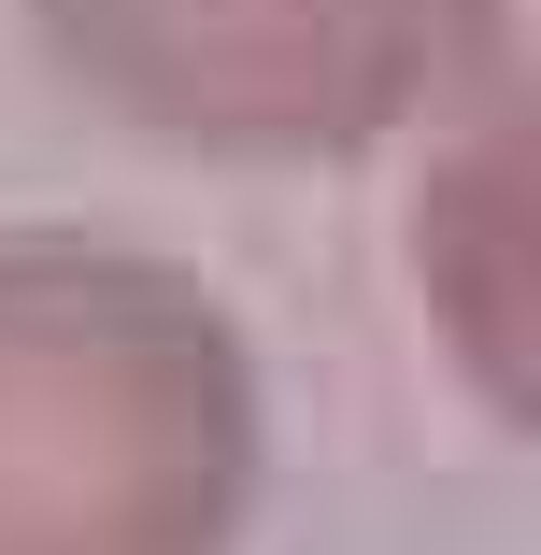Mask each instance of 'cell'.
<instances>
[{
	"label": "cell",
	"instance_id": "cell-3",
	"mask_svg": "<svg viewBox=\"0 0 541 555\" xmlns=\"http://www.w3.org/2000/svg\"><path fill=\"white\" fill-rule=\"evenodd\" d=\"M399 271L427 343L456 357V385L527 427L541 413V157H527V86H471L442 129L413 143V214H399Z\"/></svg>",
	"mask_w": 541,
	"mask_h": 555
},
{
	"label": "cell",
	"instance_id": "cell-2",
	"mask_svg": "<svg viewBox=\"0 0 541 555\" xmlns=\"http://www.w3.org/2000/svg\"><path fill=\"white\" fill-rule=\"evenodd\" d=\"M29 43L129 143L343 171L499 86L513 0H29Z\"/></svg>",
	"mask_w": 541,
	"mask_h": 555
},
{
	"label": "cell",
	"instance_id": "cell-1",
	"mask_svg": "<svg viewBox=\"0 0 541 555\" xmlns=\"http://www.w3.org/2000/svg\"><path fill=\"white\" fill-rule=\"evenodd\" d=\"M257 343L185 257L0 229V555H243Z\"/></svg>",
	"mask_w": 541,
	"mask_h": 555
}]
</instances>
